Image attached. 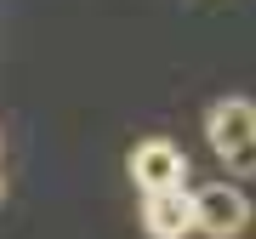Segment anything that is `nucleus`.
Segmentation results:
<instances>
[{"mask_svg": "<svg viewBox=\"0 0 256 239\" xmlns=\"http://www.w3.org/2000/svg\"><path fill=\"white\" fill-rule=\"evenodd\" d=\"M205 137L228 176H256V102L250 97H222L205 114Z\"/></svg>", "mask_w": 256, "mask_h": 239, "instance_id": "f257e3e1", "label": "nucleus"}, {"mask_svg": "<svg viewBox=\"0 0 256 239\" xmlns=\"http://www.w3.org/2000/svg\"><path fill=\"white\" fill-rule=\"evenodd\" d=\"M250 228V200H245V188H234V182H210L194 194V234H205V239H239Z\"/></svg>", "mask_w": 256, "mask_h": 239, "instance_id": "f03ea898", "label": "nucleus"}, {"mask_svg": "<svg viewBox=\"0 0 256 239\" xmlns=\"http://www.w3.org/2000/svg\"><path fill=\"white\" fill-rule=\"evenodd\" d=\"M126 171H131V182H137L142 194L182 188V176H188V154H182L176 142H165V137H148V142H137V148H131Z\"/></svg>", "mask_w": 256, "mask_h": 239, "instance_id": "7ed1b4c3", "label": "nucleus"}, {"mask_svg": "<svg viewBox=\"0 0 256 239\" xmlns=\"http://www.w3.org/2000/svg\"><path fill=\"white\" fill-rule=\"evenodd\" d=\"M142 228H148V239H188L194 234V194L188 188L142 194Z\"/></svg>", "mask_w": 256, "mask_h": 239, "instance_id": "20e7f679", "label": "nucleus"}, {"mask_svg": "<svg viewBox=\"0 0 256 239\" xmlns=\"http://www.w3.org/2000/svg\"><path fill=\"white\" fill-rule=\"evenodd\" d=\"M0 188H6V182H0Z\"/></svg>", "mask_w": 256, "mask_h": 239, "instance_id": "39448f33", "label": "nucleus"}]
</instances>
